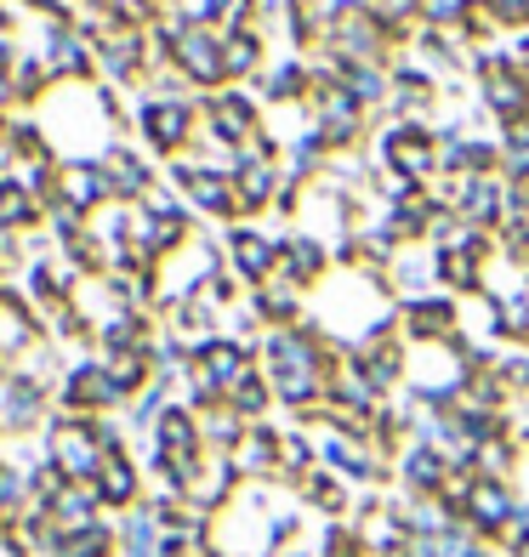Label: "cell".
Listing matches in <instances>:
<instances>
[{
  "mask_svg": "<svg viewBox=\"0 0 529 557\" xmlns=\"http://www.w3.org/2000/svg\"><path fill=\"white\" fill-rule=\"evenodd\" d=\"M484 12L513 29V23H529V0H484Z\"/></svg>",
  "mask_w": 529,
  "mask_h": 557,
  "instance_id": "obj_22",
  "label": "cell"
},
{
  "mask_svg": "<svg viewBox=\"0 0 529 557\" xmlns=\"http://www.w3.org/2000/svg\"><path fill=\"white\" fill-rule=\"evenodd\" d=\"M302 495H308L324 518H342V512H347V478L324 472V467H313L308 478H302Z\"/></svg>",
  "mask_w": 529,
  "mask_h": 557,
  "instance_id": "obj_7",
  "label": "cell"
},
{
  "mask_svg": "<svg viewBox=\"0 0 529 557\" xmlns=\"http://www.w3.org/2000/svg\"><path fill=\"white\" fill-rule=\"evenodd\" d=\"M183 188H188L206 211H239V194L222 183V176H211V171H183Z\"/></svg>",
  "mask_w": 529,
  "mask_h": 557,
  "instance_id": "obj_10",
  "label": "cell"
},
{
  "mask_svg": "<svg viewBox=\"0 0 529 557\" xmlns=\"http://www.w3.org/2000/svg\"><path fill=\"white\" fill-rule=\"evenodd\" d=\"M58 455H63L69 472H97V467H103V461H97V444H91V438H74V433H63Z\"/></svg>",
  "mask_w": 529,
  "mask_h": 557,
  "instance_id": "obj_19",
  "label": "cell"
},
{
  "mask_svg": "<svg viewBox=\"0 0 529 557\" xmlns=\"http://www.w3.org/2000/svg\"><path fill=\"white\" fill-rule=\"evenodd\" d=\"M342 86L353 91V103H376V97H382L387 91V74H382V63H347L342 69Z\"/></svg>",
  "mask_w": 529,
  "mask_h": 557,
  "instance_id": "obj_13",
  "label": "cell"
},
{
  "mask_svg": "<svg viewBox=\"0 0 529 557\" xmlns=\"http://www.w3.org/2000/svg\"><path fill=\"white\" fill-rule=\"evenodd\" d=\"M501 165H507L513 183H529V120H507V148H501Z\"/></svg>",
  "mask_w": 529,
  "mask_h": 557,
  "instance_id": "obj_15",
  "label": "cell"
},
{
  "mask_svg": "<svg viewBox=\"0 0 529 557\" xmlns=\"http://www.w3.org/2000/svg\"><path fill=\"white\" fill-rule=\"evenodd\" d=\"M518 500L524 495L507 484V478H478L462 518H467V529L478 541H501V535H507V523H513V512H518Z\"/></svg>",
  "mask_w": 529,
  "mask_h": 557,
  "instance_id": "obj_1",
  "label": "cell"
},
{
  "mask_svg": "<svg viewBox=\"0 0 529 557\" xmlns=\"http://www.w3.org/2000/svg\"><path fill=\"white\" fill-rule=\"evenodd\" d=\"M302 81H308V74H302L296 63H285V69H273V74H268V91H273V97H296Z\"/></svg>",
  "mask_w": 529,
  "mask_h": 557,
  "instance_id": "obj_21",
  "label": "cell"
},
{
  "mask_svg": "<svg viewBox=\"0 0 529 557\" xmlns=\"http://www.w3.org/2000/svg\"><path fill=\"white\" fill-rule=\"evenodd\" d=\"M132 490H137L132 467H125V461H103V495L109 500H132Z\"/></svg>",
  "mask_w": 529,
  "mask_h": 557,
  "instance_id": "obj_20",
  "label": "cell"
},
{
  "mask_svg": "<svg viewBox=\"0 0 529 557\" xmlns=\"http://www.w3.org/2000/svg\"><path fill=\"white\" fill-rule=\"evenodd\" d=\"M234 268L245 278H268L273 268H280V250H273L268 239H257V234H234Z\"/></svg>",
  "mask_w": 529,
  "mask_h": 557,
  "instance_id": "obj_9",
  "label": "cell"
},
{
  "mask_svg": "<svg viewBox=\"0 0 529 557\" xmlns=\"http://www.w3.org/2000/svg\"><path fill=\"white\" fill-rule=\"evenodd\" d=\"M398 478H405V490L410 495H439L444 490V478H450V455L439 444H405L398 449Z\"/></svg>",
  "mask_w": 529,
  "mask_h": 557,
  "instance_id": "obj_2",
  "label": "cell"
},
{
  "mask_svg": "<svg viewBox=\"0 0 529 557\" xmlns=\"http://www.w3.org/2000/svg\"><path fill=\"white\" fill-rule=\"evenodd\" d=\"M484 97L495 114L524 120L529 114V74H518L513 63H484Z\"/></svg>",
  "mask_w": 529,
  "mask_h": 557,
  "instance_id": "obj_5",
  "label": "cell"
},
{
  "mask_svg": "<svg viewBox=\"0 0 529 557\" xmlns=\"http://www.w3.org/2000/svg\"><path fill=\"white\" fill-rule=\"evenodd\" d=\"M257 313H262V319H273V324H291V319H296V285H291V278L257 296Z\"/></svg>",
  "mask_w": 529,
  "mask_h": 557,
  "instance_id": "obj_17",
  "label": "cell"
},
{
  "mask_svg": "<svg viewBox=\"0 0 529 557\" xmlns=\"http://www.w3.org/2000/svg\"><path fill=\"white\" fill-rule=\"evenodd\" d=\"M450 211H456L467 227H490L495 216H507V194L495 188V176H462Z\"/></svg>",
  "mask_w": 529,
  "mask_h": 557,
  "instance_id": "obj_3",
  "label": "cell"
},
{
  "mask_svg": "<svg viewBox=\"0 0 529 557\" xmlns=\"http://www.w3.org/2000/svg\"><path fill=\"white\" fill-rule=\"evenodd\" d=\"M239 211H250V206H262V199L273 194V171H268V160H239Z\"/></svg>",
  "mask_w": 529,
  "mask_h": 557,
  "instance_id": "obj_14",
  "label": "cell"
},
{
  "mask_svg": "<svg viewBox=\"0 0 529 557\" xmlns=\"http://www.w3.org/2000/svg\"><path fill=\"white\" fill-rule=\"evenodd\" d=\"M513 557H529V541H518V546H513Z\"/></svg>",
  "mask_w": 529,
  "mask_h": 557,
  "instance_id": "obj_24",
  "label": "cell"
},
{
  "mask_svg": "<svg viewBox=\"0 0 529 557\" xmlns=\"http://www.w3.org/2000/svg\"><path fill=\"white\" fill-rule=\"evenodd\" d=\"M456 557H495V552H490V541H467Z\"/></svg>",
  "mask_w": 529,
  "mask_h": 557,
  "instance_id": "obj_23",
  "label": "cell"
},
{
  "mask_svg": "<svg viewBox=\"0 0 529 557\" xmlns=\"http://www.w3.org/2000/svg\"><path fill=\"white\" fill-rule=\"evenodd\" d=\"M188 120H194V114H188L183 103H155V109L143 114V125H148V137H155L160 148H171V143H183V137H188Z\"/></svg>",
  "mask_w": 529,
  "mask_h": 557,
  "instance_id": "obj_11",
  "label": "cell"
},
{
  "mask_svg": "<svg viewBox=\"0 0 529 557\" xmlns=\"http://www.w3.org/2000/svg\"><path fill=\"white\" fill-rule=\"evenodd\" d=\"M250 125H257V114H250L245 97H222V103H217V137L239 143V137H250Z\"/></svg>",
  "mask_w": 529,
  "mask_h": 557,
  "instance_id": "obj_16",
  "label": "cell"
},
{
  "mask_svg": "<svg viewBox=\"0 0 529 557\" xmlns=\"http://www.w3.org/2000/svg\"><path fill=\"white\" fill-rule=\"evenodd\" d=\"M257 69V35H229L222 40V74H250Z\"/></svg>",
  "mask_w": 529,
  "mask_h": 557,
  "instance_id": "obj_18",
  "label": "cell"
},
{
  "mask_svg": "<svg viewBox=\"0 0 529 557\" xmlns=\"http://www.w3.org/2000/svg\"><path fill=\"white\" fill-rule=\"evenodd\" d=\"M359 137V103H353V91L347 86H324L319 91V143H353Z\"/></svg>",
  "mask_w": 529,
  "mask_h": 557,
  "instance_id": "obj_4",
  "label": "cell"
},
{
  "mask_svg": "<svg viewBox=\"0 0 529 557\" xmlns=\"http://www.w3.org/2000/svg\"><path fill=\"white\" fill-rule=\"evenodd\" d=\"M462 7H484V0H462Z\"/></svg>",
  "mask_w": 529,
  "mask_h": 557,
  "instance_id": "obj_25",
  "label": "cell"
},
{
  "mask_svg": "<svg viewBox=\"0 0 529 557\" xmlns=\"http://www.w3.org/2000/svg\"><path fill=\"white\" fill-rule=\"evenodd\" d=\"M176 63H183L194 81H217V74H222V46L206 29H183V35H176Z\"/></svg>",
  "mask_w": 529,
  "mask_h": 557,
  "instance_id": "obj_6",
  "label": "cell"
},
{
  "mask_svg": "<svg viewBox=\"0 0 529 557\" xmlns=\"http://www.w3.org/2000/svg\"><path fill=\"white\" fill-rule=\"evenodd\" d=\"M280 268H285L291 285H313V278L324 273V250H319V239H291V245L280 250Z\"/></svg>",
  "mask_w": 529,
  "mask_h": 557,
  "instance_id": "obj_8",
  "label": "cell"
},
{
  "mask_svg": "<svg viewBox=\"0 0 529 557\" xmlns=\"http://www.w3.org/2000/svg\"><path fill=\"white\" fill-rule=\"evenodd\" d=\"M268 398H273V387H268V375H262V370H250L245 382H239V387L229 393V410H234L239 421H257V416L268 410Z\"/></svg>",
  "mask_w": 529,
  "mask_h": 557,
  "instance_id": "obj_12",
  "label": "cell"
}]
</instances>
